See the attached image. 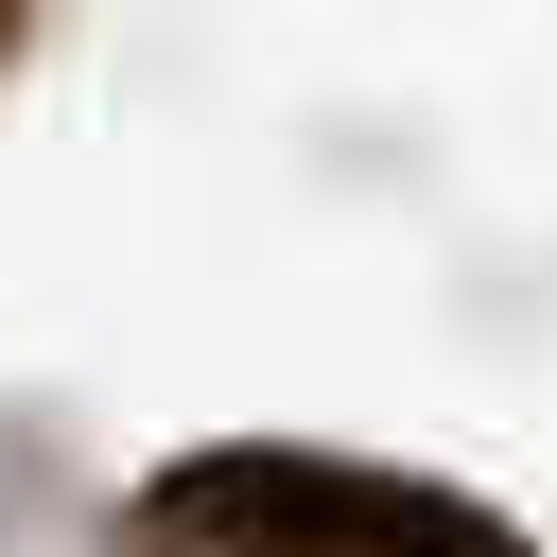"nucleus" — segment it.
<instances>
[{
  "label": "nucleus",
  "instance_id": "obj_1",
  "mask_svg": "<svg viewBox=\"0 0 557 557\" xmlns=\"http://www.w3.org/2000/svg\"><path fill=\"white\" fill-rule=\"evenodd\" d=\"M122 540L139 557H540L487 487H435V470L331 453V435H209L122 487Z\"/></svg>",
  "mask_w": 557,
  "mask_h": 557
}]
</instances>
